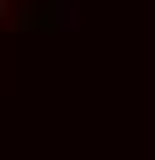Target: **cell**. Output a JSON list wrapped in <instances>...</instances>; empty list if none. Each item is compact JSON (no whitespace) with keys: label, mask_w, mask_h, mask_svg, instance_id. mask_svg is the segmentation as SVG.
Masks as SVG:
<instances>
[{"label":"cell","mask_w":155,"mask_h":160,"mask_svg":"<svg viewBox=\"0 0 155 160\" xmlns=\"http://www.w3.org/2000/svg\"><path fill=\"white\" fill-rule=\"evenodd\" d=\"M4 16H8V0H0V20H4Z\"/></svg>","instance_id":"6da1fadb"}]
</instances>
